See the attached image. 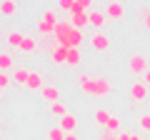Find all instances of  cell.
<instances>
[{
  "label": "cell",
  "mask_w": 150,
  "mask_h": 140,
  "mask_svg": "<svg viewBox=\"0 0 150 140\" xmlns=\"http://www.w3.org/2000/svg\"><path fill=\"white\" fill-rule=\"evenodd\" d=\"M60 128L65 130V133H75V128H78V120H75V115H63L60 118Z\"/></svg>",
  "instance_id": "12"
},
{
  "label": "cell",
  "mask_w": 150,
  "mask_h": 140,
  "mask_svg": "<svg viewBox=\"0 0 150 140\" xmlns=\"http://www.w3.org/2000/svg\"><path fill=\"white\" fill-rule=\"evenodd\" d=\"M25 88H30V90H43V75H40V73H33V70H30V78H28Z\"/></svg>",
  "instance_id": "14"
},
{
  "label": "cell",
  "mask_w": 150,
  "mask_h": 140,
  "mask_svg": "<svg viewBox=\"0 0 150 140\" xmlns=\"http://www.w3.org/2000/svg\"><path fill=\"white\" fill-rule=\"evenodd\" d=\"M5 40H8L10 48H20V45H23V35H20L18 30H10V33L5 35Z\"/></svg>",
  "instance_id": "18"
},
{
  "label": "cell",
  "mask_w": 150,
  "mask_h": 140,
  "mask_svg": "<svg viewBox=\"0 0 150 140\" xmlns=\"http://www.w3.org/2000/svg\"><path fill=\"white\" fill-rule=\"evenodd\" d=\"M70 23H73V28H78V30H83L85 25H90V18H88V10H83L78 3H75V8H73V13H70Z\"/></svg>",
  "instance_id": "4"
},
{
  "label": "cell",
  "mask_w": 150,
  "mask_h": 140,
  "mask_svg": "<svg viewBox=\"0 0 150 140\" xmlns=\"http://www.w3.org/2000/svg\"><path fill=\"white\" fill-rule=\"evenodd\" d=\"M55 28H58V15H55V10H45L43 18L38 20V30H40V35H50V33L55 35Z\"/></svg>",
  "instance_id": "2"
},
{
  "label": "cell",
  "mask_w": 150,
  "mask_h": 140,
  "mask_svg": "<svg viewBox=\"0 0 150 140\" xmlns=\"http://www.w3.org/2000/svg\"><path fill=\"white\" fill-rule=\"evenodd\" d=\"M88 18H90V25L95 28L98 33L105 28V23H108V15H105V10H88Z\"/></svg>",
  "instance_id": "8"
},
{
  "label": "cell",
  "mask_w": 150,
  "mask_h": 140,
  "mask_svg": "<svg viewBox=\"0 0 150 140\" xmlns=\"http://www.w3.org/2000/svg\"><path fill=\"white\" fill-rule=\"evenodd\" d=\"M83 43H85V33L78 30V28H73L70 35H68V48H80Z\"/></svg>",
  "instance_id": "10"
},
{
  "label": "cell",
  "mask_w": 150,
  "mask_h": 140,
  "mask_svg": "<svg viewBox=\"0 0 150 140\" xmlns=\"http://www.w3.org/2000/svg\"><path fill=\"white\" fill-rule=\"evenodd\" d=\"M98 140H118V133H100Z\"/></svg>",
  "instance_id": "29"
},
{
  "label": "cell",
  "mask_w": 150,
  "mask_h": 140,
  "mask_svg": "<svg viewBox=\"0 0 150 140\" xmlns=\"http://www.w3.org/2000/svg\"><path fill=\"white\" fill-rule=\"evenodd\" d=\"M118 140H143V138L135 133H118Z\"/></svg>",
  "instance_id": "27"
},
{
  "label": "cell",
  "mask_w": 150,
  "mask_h": 140,
  "mask_svg": "<svg viewBox=\"0 0 150 140\" xmlns=\"http://www.w3.org/2000/svg\"><path fill=\"white\" fill-rule=\"evenodd\" d=\"M105 15H108V20H120L125 15V5L118 3V0H108L105 3Z\"/></svg>",
  "instance_id": "5"
},
{
  "label": "cell",
  "mask_w": 150,
  "mask_h": 140,
  "mask_svg": "<svg viewBox=\"0 0 150 140\" xmlns=\"http://www.w3.org/2000/svg\"><path fill=\"white\" fill-rule=\"evenodd\" d=\"M50 110H53L55 115H60V118H63V115H68V110H65V103H50Z\"/></svg>",
  "instance_id": "23"
},
{
  "label": "cell",
  "mask_w": 150,
  "mask_h": 140,
  "mask_svg": "<svg viewBox=\"0 0 150 140\" xmlns=\"http://www.w3.org/2000/svg\"><path fill=\"white\" fill-rule=\"evenodd\" d=\"M90 45H93V48L98 50V53H105V50L110 48V38H108L105 33L100 30V33H95V35L90 38Z\"/></svg>",
  "instance_id": "9"
},
{
  "label": "cell",
  "mask_w": 150,
  "mask_h": 140,
  "mask_svg": "<svg viewBox=\"0 0 150 140\" xmlns=\"http://www.w3.org/2000/svg\"><path fill=\"white\" fill-rule=\"evenodd\" d=\"M90 80H93V75H88V73H78V78H75V83H78L80 88H85Z\"/></svg>",
  "instance_id": "25"
},
{
  "label": "cell",
  "mask_w": 150,
  "mask_h": 140,
  "mask_svg": "<svg viewBox=\"0 0 150 140\" xmlns=\"http://www.w3.org/2000/svg\"><path fill=\"white\" fill-rule=\"evenodd\" d=\"M65 135H68V133H65L60 125H53V128L48 130V140H65Z\"/></svg>",
  "instance_id": "20"
},
{
  "label": "cell",
  "mask_w": 150,
  "mask_h": 140,
  "mask_svg": "<svg viewBox=\"0 0 150 140\" xmlns=\"http://www.w3.org/2000/svg\"><path fill=\"white\" fill-rule=\"evenodd\" d=\"M120 118H115V115H110V118H108V123L103 125V130H105V133H120Z\"/></svg>",
  "instance_id": "17"
},
{
  "label": "cell",
  "mask_w": 150,
  "mask_h": 140,
  "mask_svg": "<svg viewBox=\"0 0 150 140\" xmlns=\"http://www.w3.org/2000/svg\"><path fill=\"white\" fill-rule=\"evenodd\" d=\"M93 118H95V123H98V125H105V123H108V118H110V113H108V110H103V108H98L95 113H93Z\"/></svg>",
  "instance_id": "22"
},
{
  "label": "cell",
  "mask_w": 150,
  "mask_h": 140,
  "mask_svg": "<svg viewBox=\"0 0 150 140\" xmlns=\"http://www.w3.org/2000/svg\"><path fill=\"white\" fill-rule=\"evenodd\" d=\"M65 140H80V138H78L75 133H68V135H65Z\"/></svg>",
  "instance_id": "33"
},
{
  "label": "cell",
  "mask_w": 150,
  "mask_h": 140,
  "mask_svg": "<svg viewBox=\"0 0 150 140\" xmlns=\"http://www.w3.org/2000/svg\"><path fill=\"white\" fill-rule=\"evenodd\" d=\"M143 83H145V85L150 88V70H148V73H145V75H143Z\"/></svg>",
  "instance_id": "32"
},
{
  "label": "cell",
  "mask_w": 150,
  "mask_h": 140,
  "mask_svg": "<svg viewBox=\"0 0 150 140\" xmlns=\"http://www.w3.org/2000/svg\"><path fill=\"white\" fill-rule=\"evenodd\" d=\"M148 90L150 88L145 85V83H130V98H133V103H145L148 100Z\"/></svg>",
  "instance_id": "6"
},
{
  "label": "cell",
  "mask_w": 150,
  "mask_h": 140,
  "mask_svg": "<svg viewBox=\"0 0 150 140\" xmlns=\"http://www.w3.org/2000/svg\"><path fill=\"white\" fill-rule=\"evenodd\" d=\"M80 63H83V50H80V48H70V53H68V63H65V65H70V68H78Z\"/></svg>",
  "instance_id": "13"
},
{
  "label": "cell",
  "mask_w": 150,
  "mask_h": 140,
  "mask_svg": "<svg viewBox=\"0 0 150 140\" xmlns=\"http://www.w3.org/2000/svg\"><path fill=\"white\" fill-rule=\"evenodd\" d=\"M20 50H23V53H35V50H38V43L30 38V35H23V45H20Z\"/></svg>",
  "instance_id": "19"
},
{
  "label": "cell",
  "mask_w": 150,
  "mask_h": 140,
  "mask_svg": "<svg viewBox=\"0 0 150 140\" xmlns=\"http://www.w3.org/2000/svg\"><path fill=\"white\" fill-rule=\"evenodd\" d=\"M68 53H70V48H65V45H53V48H50V60H53V65H65L68 63Z\"/></svg>",
  "instance_id": "7"
},
{
  "label": "cell",
  "mask_w": 150,
  "mask_h": 140,
  "mask_svg": "<svg viewBox=\"0 0 150 140\" xmlns=\"http://www.w3.org/2000/svg\"><path fill=\"white\" fill-rule=\"evenodd\" d=\"M58 8H60V10H70V13H73L75 0H58Z\"/></svg>",
  "instance_id": "26"
},
{
  "label": "cell",
  "mask_w": 150,
  "mask_h": 140,
  "mask_svg": "<svg viewBox=\"0 0 150 140\" xmlns=\"http://www.w3.org/2000/svg\"><path fill=\"white\" fill-rule=\"evenodd\" d=\"M40 93H43V98L48 103H58L60 100V90H58V88H53V85H43V90H40Z\"/></svg>",
  "instance_id": "16"
},
{
  "label": "cell",
  "mask_w": 150,
  "mask_h": 140,
  "mask_svg": "<svg viewBox=\"0 0 150 140\" xmlns=\"http://www.w3.org/2000/svg\"><path fill=\"white\" fill-rule=\"evenodd\" d=\"M10 83H13V80H10V78L5 75V73H0V90H5V88L10 85Z\"/></svg>",
  "instance_id": "28"
},
{
  "label": "cell",
  "mask_w": 150,
  "mask_h": 140,
  "mask_svg": "<svg viewBox=\"0 0 150 140\" xmlns=\"http://www.w3.org/2000/svg\"><path fill=\"white\" fill-rule=\"evenodd\" d=\"M0 13L3 15H13L15 13V0H0Z\"/></svg>",
  "instance_id": "21"
},
{
  "label": "cell",
  "mask_w": 150,
  "mask_h": 140,
  "mask_svg": "<svg viewBox=\"0 0 150 140\" xmlns=\"http://www.w3.org/2000/svg\"><path fill=\"white\" fill-rule=\"evenodd\" d=\"M145 140H150V138H145Z\"/></svg>",
  "instance_id": "34"
},
{
  "label": "cell",
  "mask_w": 150,
  "mask_h": 140,
  "mask_svg": "<svg viewBox=\"0 0 150 140\" xmlns=\"http://www.w3.org/2000/svg\"><path fill=\"white\" fill-rule=\"evenodd\" d=\"M140 18L145 20V28L150 30V10H145V8H143V10H140Z\"/></svg>",
  "instance_id": "30"
},
{
  "label": "cell",
  "mask_w": 150,
  "mask_h": 140,
  "mask_svg": "<svg viewBox=\"0 0 150 140\" xmlns=\"http://www.w3.org/2000/svg\"><path fill=\"white\" fill-rule=\"evenodd\" d=\"M8 70H15V60L10 53H0V73H8Z\"/></svg>",
  "instance_id": "15"
},
{
  "label": "cell",
  "mask_w": 150,
  "mask_h": 140,
  "mask_svg": "<svg viewBox=\"0 0 150 140\" xmlns=\"http://www.w3.org/2000/svg\"><path fill=\"white\" fill-rule=\"evenodd\" d=\"M128 68H130V73L133 75H140V73H148V60H145V55H140V53H135V55H130V60H128Z\"/></svg>",
  "instance_id": "3"
},
{
  "label": "cell",
  "mask_w": 150,
  "mask_h": 140,
  "mask_svg": "<svg viewBox=\"0 0 150 140\" xmlns=\"http://www.w3.org/2000/svg\"><path fill=\"white\" fill-rule=\"evenodd\" d=\"M28 78H30V70H25V68H15V70H13V75H10V80L15 83V85H25Z\"/></svg>",
  "instance_id": "11"
},
{
  "label": "cell",
  "mask_w": 150,
  "mask_h": 140,
  "mask_svg": "<svg viewBox=\"0 0 150 140\" xmlns=\"http://www.w3.org/2000/svg\"><path fill=\"white\" fill-rule=\"evenodd\" d=\"M85 95H90V98H108L110 95V80L108 78H93L90 83H88L85 88H80Z\"/></svg>",
  "instance_id": "1"
},
{
  "label": "cell",
  "mask_w": 150,
  "mask_h": 140,
  "mask_svg": "<svg viewBox=\"0 0 150 140\" xmlns=\"http://www.w3.org/2000/svg\"><path fill=\"white\" fill-rule=\"evenodd\" d=\"M138 125H140V130H145V133H150V113L140 115V118H138Z\"/></svg>",
  "instance_id": "24"
},
{
  "label": "cell",
  "mask_w": 150,
  "mask_h": 140,
  "mask_svg": "<svg viewBox=\"0 0 150 140\" xmlns=\"http://www.w3.org/2000/svg\"><path fill=\"white\" fill-rule=\"evenodd\" d=\"M75 3H78V5H80L83 10H88V8L93 5V0H75Z\"/></svg>",
  "instance_id": "31"
}]
</instances>
